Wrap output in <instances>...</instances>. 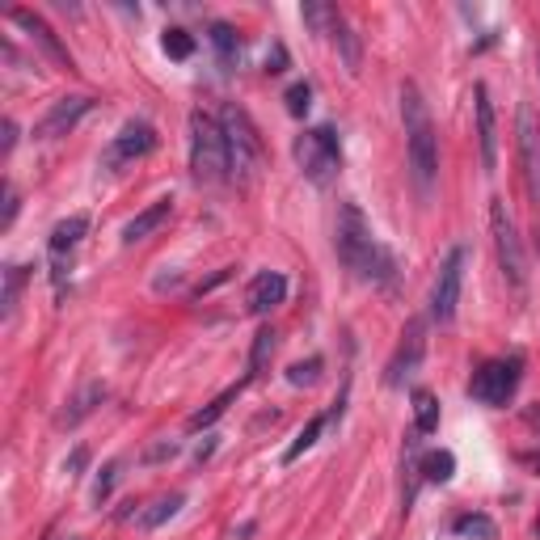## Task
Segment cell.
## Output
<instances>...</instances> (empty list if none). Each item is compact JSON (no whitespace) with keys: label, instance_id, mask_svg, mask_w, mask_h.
I'll list each match as a JSON object with an SVG mask.
<instances>
[{"label":"cell","instance_id":"1","mask_svg":"<svg viewBox=\"0 0 540 540\" xmlns=\"http://www.w3.org/2000/svg\"><path fill=\"white\" fill-rule=\"evenodd\" d=\"M334 249L342 266L351 270L355 279L363 283H389L393 279V258L376 237H372V224L363 220V211L355 203H342L338 207V224H334Z\"/></svg>","mask_w":540,"mask_h":540},{"label":"cell","instance_id":"2","mask_svg":"<svg viewBox=\"0 0 540 540\" xmlns=\"http://www.w3.org/2000/svg\"><path fill=\"white\" fill-rule=\"evenodd\" d=\"M401 123H405V148H410V169L422 195H431L435 173H439V140H435V123L431 110L422 102V93L414 81L401 85Z\"/></svg>","mask_w":540,"mask_h":540},{"label":"cell","instance_id":"3","mask_svg":"<svg viewBox=\"0 0 540 540\" xmlns=\"http://www.w3.org/2000/svg\"><path fill=\"white\" fill-rule=\"evenodd\" d=\"M190 173L203 186H220L233 178L228 169V140L220 119H211L207 110H190Z\"/></svg>","mask_w":540,"mask_h":540},{"label":"cell","instance_id":"4","mask_svg":"<svg viewBox=\"0 0 540 540\" xmlns=\"http://www.w3.org/2000/svg\"><path fill=\"white\" fill-rule=\"evenodd\" d=\"M220 127H224V140H228V169H233V178L254 182L262 161H266V144H262L254 119H249L237 102H228L220 110Z\"/></svg>","mask_w":540,"mask_h":540},{"label":"cell","instance_id":"5","mask_svg":"<svg viewBox=\"0 0 540 540\" xmlns=\"http://www.w3.org/2000/svg\"><path fill=\"white\" fill-rule=\"evenodd\" d=\"M490 233H494V254H498V270L515 296L528 292V254H524V237L511 220V211L503 199H490Z\"/></svg>","mask_w":540,"mask_h":540},{"label":"cell","instance_id":"6","mask_svg":"<svg viewBox=\"0 0 540 540\" xmlns=\"http://www.w3.org/2000/svg\"><path fill=\"white\" fill-rule=\"evenodd\" d=\"M292 152H296L300 173L313 186H330L342 173V144H338L334 127H308V131H300Z\"/></svg>","mask_w":540,"mask_h":540},{"label":"cell","instance_id":"7","mask_svg":"<svg viewBox=\"0 0 540 540\" xmlns=\"http://www.w3.org/2000/svg\"><path fill=\"white\" fill-rule=\"evenodd\" d=\"M519 376H524V359L511 355V359H490L481 363V368L473 372L469 380V397L490 405V410H498V405H507L519 389Z\"/></svg>","mask_w":540,"mask_h":540},{"label":"cell","instance_id":"8","mask_svg":"<svg viewBox=\"0 0 540 540\" xmlns=\"http://www.w3.org/2000/svg\"><path fill=\"white\" fill-rule=\"evenodd\" d=\"M465 266H469V249L465 245H452L448 258H443L435 287H431V317L439 325H452L456 317V304H460V287H465Z\"/></svg>","mask_w":540,"mask_h":540},{"label":"cell","instance_id":"9","mask_svg":"<svg viewBox=\"0 0 540 540\" xmlns=\"http://www.w3.org/2000/svg\"><path fill=\"white\" fill-rule=\"evenodd\" d=\"M300 13H304L308 26H313L317 34H325L342 51V64L351 68V72H359V60H363V55H359V38L351 34V26H346V17L334 5H304Z\"/></svg>","mask_w":540,"mask_h":540},{"label":"cell","instance_id":"10","mask_svg":"<svg viewBox=\"0 0 540 540\" xmlns=\"http://www.w3.org/2000/svg\"><path fill=\"white\" fill-rule=\"evenodd\" d=\"M93 110V98L89 93H72V98H55L51 102V110L38 119V127H34V135L38 140H60V135H68L76 123L85 119V114Z\"/></svg>","mask_w":540,"mask_h":540},{"label":"cell","instance_id":"11","mask_svg":"<svg viewBox=\"0 0 540 540\" xmlns=\"http://www.w3.org/2000/svg\"><path fill=\"white\" fill-rule=\"evenodd\" d=\"M152 148H157V131H152L148 123H123V131L114 135L110 148H106V169L140 161V157H148Z\"/></svg>","mask_w":540,"mask_h":540},{"label":"cell","instance_id":"12","mask_svg":"<svg viewBox=\"0 0 540 540\" xmlns=\"http://www.w3.org/2000/svg\"><path fill=\"white\" fill-rule=\"evenodd\" d=\"M9 22L22 26V30L30 34V43H34L38 51H43L55 68H72V55H68V47L60 43V38H55V30H51V26H47L43 17L34 13V9H9Z\"/></svg>","mask_w":540,"mask_h":540},{"label":"cell","instance_id":"13","mask_svg":"<svg viewBox=\"0 0 540 540\" xmlns=\"http://www.w3.org/2000/svg\"><path fill=\"white\" fill-rule=\"evenodd\" d=\"M89 233V216H68L51 228V241H47V254H51V270H55V283L64 287V270H68V258L72 249L85 241Z\"/></svg>","mask_w":540,"mask_h":540},{"label":"cell","instance_id":"14","mask_svg":"<svg viewBox=\"0 0 540 540\" xmlns=\"http://www.w3.org/2000/svg\"><path fill=\"white\" fill-rule=\"evenodd\" d=\"M422 355H427V338H422V321H410V325H405V334H401V346H397V355H393V363H389V376H384V380H389L393 389H401V384L418 372Z\"/></svg>","mask_w":540,"mask_h":540},{"label":"cell","instance_id":"15","mask_svg":"<svg viewBox=\"0 0 540 540\" xmlns=\"http://www.w3.org/2000/svg\"><path fill=\"white\" fill-rule=\"evenodd\" d=\"M519 161H524V178L532 199L540 203V123L528 106H519Z\"/></svg>","mask_w":540,"mask_h":540},{"label":"cell","instance_id":"16","mask_svg":"<svg viewBox=\"0 0 540 540\" xmlns=\"http://www.w3.org/2000/svg\"><path fill=\"white\" fill-rule=\"evenodd\" d=\"M473 110H477L481 169L494 173V169H498V127H494V106H490V89H486V85H477V89H473Z\"/></svg>","mask_w":540,"mask_h":540},{"label":"cell","instance_id":"17","mask_svg":"<svg viewBox=\"0 0 540 540\" xmlns=\"http://www.w3.org/2000/svg\"><path fill=\"white\" fill-rule=\"evenodd\" d=\"M283 300H287V279L279 275V270H262V275H254L245 287V308L254 317H266L270 308H279Z\"/></svg>","mask_w":540,"mask_h":540},{"label":"cell","instance_id":"18","mask_svg":"<svg viewBox=\"0 0 540 540\" xmlns=\"http://www.w3.org/2000/svg\"><path fill=\"white\" fill-rule=\"evenodd\" d=\"M169 211H173V203H169V199H157V203H152V207H144L140 216H135V220H127V224H123V241H127V245H135V241L152 237V233H157V228H161V224L169 220Z\"/></svg>","mask_w":540,"mask_h":540},{"label":"cell","instance_id":"19","mask_svg":"<svg viewBox=\"0 0 540 540\" xmlns=\"http://www.w3.org/2000/svg\"><path fill=\"white\" fill-rule=\"evenodd\" d=\"M102 401H106V384H98V380L85 384V389L72 397V410H64V414H60V427H76V422L89 418V414L98 410Z\"/></svg>","mask_w":540,"mask_h":540},{"label":"cell","instance_id":"20","mask_svg":"<svg viewBox=\"0 0 540 540\" xmlns=\"http://www.w3.org/2000/svg\"><path fill=\"white\" fill-rule=\"evenodd\" d=\"M410 401H414V427H418V435H431L439 427V401L427 389H414Z\"/></svg>","mask_w":540,"mask_h":540},{"label":"cell","instance_id":"21","mask_svg":"<svg viewBox=\"0 0 540 540\" xmlns=\"http://www.w3.org/2000/svg\"><path fill=\"white\" fill-rule=\"evenodd\" d=\"M325 427H330V414H317V418H308V427L296 435V443H292V448L283 452V465H292V460H300V456H304V452H308V448H313V443L321 439V431H325Z\"/></svg>","mask_w":540,"mask_h":540},{"label":"cell","instance_id":"22","mask_svg":"<svg viewBox=\"0 0 540 540\" xmlns=\"http://www.w3.org/2000/svg\"><path fill=\"white\" fill-rule=\"evenodd\" d=\"M207 38H211V47H216L220 64H237V55H241V38H237V30H233V26H228V22H216Z\"/></svg>","mask_w":540,"mask_h":540},{"label":"cell","instance_id":"23","mask_svg":"<svg viewBox=\"0 0 540 540\" xmlns=\"http://www.w3.org/2000/svg\"><path fill=\"white\" fill-rule=\"evenodd\" d=\"M182 503H186V498L182 494H169V498H157V503H152L144 515H140V528H161L165 524V519H173V515H178L182 511Z\"/></svg>","mask_w":540,"mask_h":540},{"label":"cell","instance_id":"24","mask_svg":"<svg viewBox=\"0 0 540 540\" xmlns=\"http://www.w3.org/2000/svg\"><path fill=\"white\" fill-rule=\"evenodd\" d=\"M456 536H465V540H494V519L490 515H460L456 524H452Z\"/></svg>","mask_w":540,"mask_h":540},{"label":"cell","instance_id":"25","mask_svg":"<svg viewBox=\"0 0 540 540\" xmlns=\"http://www.w3.org/2000/svg\"><path fill=\"white\" fill-rule=\"evenodd\" d=\"M237 393H241V384H237V389H228V393H220L216 401H211L207 405V410H199V414H190V422H186V427L190 431H203V427H211V422H216L224 410H228V405H233L237 401Z\"/></svg>","mask_w":540,"mask_h":540},{"label":"cell","instance_id":"26","mask_svg":"<svg viewBox=\"0 0 540 540\" xmlns=\"http://www.w3.org/2000/svg\"><path fill=\"white\" fill-rule=\"evenodd\" d=\"M452 473H456V456L452 452H431L427 460H422V477L435 481V486L452 481Z\"/></svg>","mask_w":540,"mask_h":540},{"label":"cell","instance_id":"27","mask_svg":"<svg viewBox=\"0 0 540 540\" xmlns=\"http://www.w3.org/2000/svg\"><path fill=\"white\" fill-rule=\"evenodd\" d=\"M275 342H279V334H275V330H258L254 351H249V376H258V372L266 368V359L275 355Z\"/></svg>","mask_w":540,"mask_h":540},{"label":"cell","instance_id":"28","mask_svg":"<svg viewBox=\"0 0 540 540\" xmlns=\"http://www.w3.org/2000/svg\"><path fill=\"white\" fill-rule=\"evenodd\" d=\"M161 47H165V55L169 60H190V55H195V38H190L186 30H165V38H161Z\"/></svg>","mask_w":540,"mask_h":540},{"label":"cell","instance_id":"29","mask_svg":"<svg viewBox=\"0 0 540 540\" xmlns=\"http://www.w3.org/2000/svg\"><path fill=\"white\" fill-rule=\"evenodd\" d=\"M22 283H26V266H9L5 270V317H13L17 296H22Z\"/></svg>","mask_w":540,"mask_h":540},{"label":"cell","instance_id":"30","mask_svg":"<svg viewBox=\"0 0 540 540\" xmlns=\"http://www.w3.org/2000/svg\"><path fill=\"white\" fill-rule=\"evenodd\" d=\"M308 106H313V89H308L304 81L287 89V114H296V119H304Z\"/></svg>","mask_w":540,"mask_h":540},{"label":"cell","instance_id":"31","mask_svg":"<svg viewBox=\"0 0 540 540\" xmlns=\"http://www.w3.org/2000/svg\"><path fill=\"white\" fill-rule=\"evenodd\" d=\"M321 376V359H308V363H292V372H287V380L296 384V389H304V384H317Z\"/></svg>","mask_w":540,"mask_h":540},{"label":"cell","instance_id":"32","mask_svg":"<svg viewBox=\"0 0 540 540\" xmlns=\"http://www.w3.org/2000/svg\"><path fill=\"white\" fill-rule=\"evenodd\" d=\"M114 481H119V460H110V465L102 469V477H98V486H93V498H98V503H106V498H110Z\"/></svg>","mask_w":540,"mask_h":540},{"label":"cell","instance_id":"33","mask_svg":"<svg viewBox=\"0 0 540 540\" xmlns=\"http://www.w3.org/2000/svg\"><path fill=\"white\" fill-rule=\"evenodd\" d=\"M81 465H85V448H76V452L64 460V473H68V477H76V473H81Z\"/></svg>","mask_w":540,"mask_h":540},{"label":"cell","instance_id":"34","mask_svg":"<svg viewBox=\"0 0 540 540\" xmlns=\"http://www.w3.org/2000/svg\"><path fill=\"white\" fill-rule=\"evenodd\" d=\"M13 216H17V195H13V186H5V220H0V224H13Z\"/></svg>","mask_w":540,"mask_h":540},{"label":"cell","instance_id":"35","mask_svg":"<svg viewBox=\"0 0 540 540\" xmlns=\"http://www.w3.org/2000/svg\"><path fill=\"white\" fill-rule=\"evenodd\" d=\"M173 452H178V443H161V448L148 452V460H161V456H173Z\"/></svg>","mask_w":540,"mask_h":540},{"label":"cell","instance_id":"36","mask_svg":"<svg viewBox=\"0 0 540 540\" xmlns=\"http://www.w3.org/2000/svg\"><path fill=\"white\" fill-rule=\"evenodd\" d=\"M13 144H17V127L5 123V152H13Z\"/></svg>","mask_w":540,"mask_h":540},{"label":"cell","instance_id":"37","mask_svg":"<svg viewBox=\"0 0 540 540\" xmlns=\"http://www.w3.org/2000/svg\"><path fill=\"white\" fill-rule=\"evenodd\" d=\"M536 540H540V519H536Z\"/></svg>","mask_w":540,"mask_h":540},{"label":"cell","instance_id":"38","mask_svg":"<svg viewBox=\"0 0 540 540\" xmlns=\"http://www.w3.org/2000/svg\"><path fill=\"white\" fill-rule=\"evenodd\" d=\"M536 64H540V51H536Z\"/></svg>","mask_w":540,"mask_h":540},{"label":"cell","instance_id":"39","mask_svg":"<svg viewBox=\"0 0 540 540\" xmlns=\"http://www.w3.org/2000/svg\"><path fill=\"white\" fill-rule=\"evenodd\" d=\"M68 540H76V536H68Z\"/></svg>","mask_w":540,"mask_h":540}]
</instances>
